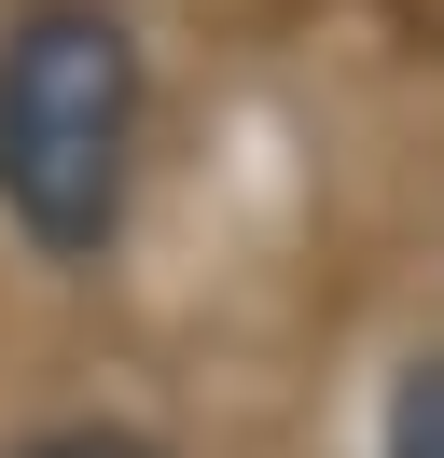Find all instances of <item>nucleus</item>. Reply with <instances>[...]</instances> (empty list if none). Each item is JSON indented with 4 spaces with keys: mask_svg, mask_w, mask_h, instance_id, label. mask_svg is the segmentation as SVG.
Returning a JSON list of instances; mask_svg holds the SVG:
<instances>
[{
    "mask_svg": "<svg viewBox=\"0 0 444 458\" xmlns=\"http://www.w3.org/2000/svg\"><path fill=\"white\" fill-rule=\"evenodd\" d=\"M0 458H166V445L125 430V417H56V430H28V445H0Z\"/></svg>",
    "mask_w": 444,
    "mask_h": 458,
    "instance_id": "nucleus-3",
    "label": "nucleus"
},
{
    "mask_svg": "<svg viewBox=\"0 0 444 458\" xmlns=\"http://www.w3.org/2000/svg\"><path fill=\"white\" fill-rule=\"evenodd\" d=\"M375 458H444V347H416L375 403Z\"/></svg>",
    "mask_w": 444,
    "mask_h": 458,
    "instance_id": "nucleus-2",
    "label": "nucleus"
},
{
    "mask_svg": "<svg viewBox=\"0 0 444 458\" xmlns=\"http://www.w3.org/2000/svg\"><path fill=\"white\" fill-rule=\"evenodd\" d=\"M153 153V56L111 0L0 14V223L42 264H111Z\"/></svg>",
    "mask_w": 444,
    "mask_h": 458,
    "instance_id": "nucleus-1",
    "label": "nucleus"
}]
</instances>
